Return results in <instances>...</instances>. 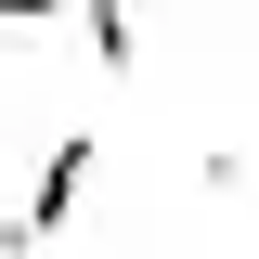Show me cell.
Returning a JSON list of instances; mask_svg holds the SVG:
<instances>
[{"instance_id": "obj_2", "label": "cell", "mask_w": 259, "mask_h": 259, "mask_svg": "<svg viewBox=\"0 0 259 259\" xmlns=\"http://www.w3.org/2000/svg\"><path fill=\"white\" fill-rule=\"evenodd\" d=\"M91 13V39H104V65H130V0H78Z\"/></svg>"}, {"instance_id": "obj_3", "label": "cell", "mask_w": 259, "mask_h": 259, "mask_svg": "<svg viewBox=\"0 0 259 259\" xmlns=\"http://www.w3.org/2000/svg\"><path fill=\"white\" fill-rule=\"evenodd\" d=\"M39 13H65V0H0V26H39Z\"/></svg>"}, {"instance_id": "obj_1", "label": "cell", "mask_w": 259, "mask_h": 259, "mask_svg": "<svg viewBox=\"0 0 259 259\" xmlns=\"http://www.w3.org/2000/svg\"><path fill=\"white\" fill-rule=\"evenodd\" d=\"M91 168H104V143H91V130H65V143H52V168L26 182V207L0 221V259H39V246H52V233L78 221V194H91Z\"/></svg>"}]
</instances>
